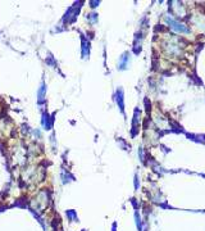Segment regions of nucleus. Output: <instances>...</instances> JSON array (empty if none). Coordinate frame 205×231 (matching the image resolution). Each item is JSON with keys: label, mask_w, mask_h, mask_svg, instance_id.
Listing matches in <instances>:
<instances>
[{"label": "nucleus", "mask_w": 205, "mask_h": 231, "mask_svg": "<svg viewBox=\"0 0 205 231\" xmlns=\"http://www.w3.org/2000/svg\"><path fill=\"white\" fill-rule=\"evenodd\" d=\"M168 54H171V55H177V54L180 53V46L176 44L175 40H169V42L167 44V48H165Z\"/></svg>", "instance_id": "obj_2"}, {"label": "nucleus", "mask_w": 205, "mask_h": 231, "mask_svg": "<svg viewBox=\"0 0 205 231\" xmlns=\"http://www.w3.org/2000/svg\"><path fill=\"white\" fill-rule=\"evenodd\" d=\"M68 216H69V218H76V216H75V212H72V213H71V211H68Z\"/></svg>", "instance_id": "obj_6"}, {"label": "nucleus", "mask_w": 205, "mask_h": 231, "mask_svg": "<svg viewBox=\"0 0 205 231\" xmlns=\"http://www.w3.org/2000/svg\"><path fill=\"white\" fill-rule=\"evenodd\" d=\"M122 98H123V92H122L121 89H119V90L117 91V102H118V105H119V108H121V110L123 112V109H125V105H123Z\"/></svg>", "instance_id": "obj_3"}, {"label": "nucleus", "mask_w": 205, "mask_h": 231, "mask_svg": "<svg viewBox=\"0 0 205 231\" xmlns=\"http://www.w3.org/2000/svg\"><path fill=\"white\" fill-rule=\"evenodd\" d=\"M165 22L171 26L172 30L177 31V32H182V33H188V32H190V30H188L186 26L182 25V23H180L178 21H176V19H173L171 15H167V17H165Z\"/></svg>", "instance_id": "obj_1"}, {"label": "nucleus", "mask_w": 205, "mask_h": 231, "mask_svg": "<svg viewBox=\"0 0 205 231\" xmlns=\"http://www.w3.org/2000/svg\"><path fill=\"white\" fill-rule=\"evenodd\" d=\"M41 87L42 89H40V92H38V98H40V100L44 99V94H45V86H44V84H42Z\"/></svg>", "instance_id": "obj_4"}, {"label": "nucleus", "mask_w": 205, "mask_h": 231, "mask_svg": "<svg viewBox=\"0 0 205 231\" xmlns=\"http://www.w3.org/2000/svg\"><path fill=\"white\" fill-rule=\"evenodd\" d=\"M136 223H137L138 229L141 230V225H140V217H138V213H136Z\"/></svg>", "instance_id": "obj_5"}]
</instances>
